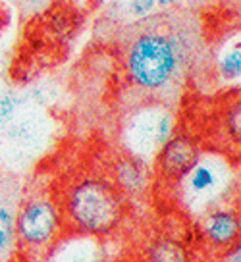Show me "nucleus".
I'll use <instances>...</instances> for the list:
<instances>
[{"label":"nucleus","instance_id":"obj_1","mask_svg":"<svg viewBox=\"0 0 241 262\" xmlns=\"http://www.w3.org/2000/svg\"><path fill=\"white\" fill-rule=\"evenodd\" d=\"M147 24L137 33L127 49V74L132 81L145 91H160L172 83L187 56L189 35L172 25Z\"/></svg>","mask_w":241,"mask_h":262},{"label":"nucleus","instance_id":"obj_2","mask_svg":"<svg viewBox=\"0 0 241 262\" xmlns=\"http://www.w3.org/2000/svg\"><path fill=\"white\" fill-rule=\"evenodd\" d=\"M66 214L79 231L106 235L124 218V199L110 181L85 178L68 191Z\"/></svg>","mask_w":241,"mask_h":262},{"label":"nucleus","instance_id":"obj_3","mask_svg":"<svg viewBox=\"0 0 241 262\" xmlns=\"http://www.w3.org/2000/svg\"><path fill=\"white\" fill-rule=\"evenodd\" d=\"M60 226V214L52 199L47 195H35L24 205L17 216V235L25 245L39 249L49 245Z\"/></svg>","mask_w":241,"mask_h":262},{"label":"nucleus","instance_id":"obj_4","mask_svg":"<svg viewBox=\"0 0 241 262\" xmlns=\"http://www.w3.org/2000/svg\"><path fill=\"white\" fill-rule=\"evenodd\" d=\"M201 148L189 135H176L158 148L157 172L168 183H182L195 162L199 160Z\"/></svg>","mask_w":241,"mask_h":262},{"label":"nucleus","instance_id":"obj_5","mask_svg":"<svg viewBox=\"0 0 241 262\" xmlns=\"http://www.w3.org/2000/svg\"><path fill=\"white\" fill-rule=\"evenodd\" d=\"M182 181H185V199L191 205H203L205 201L216 196L222 189L226 181V168L216 158L199 156V160Z\"/></svg>","mask_w":241,"mask_h":262},{"label":"nucleus","instance_id":"obj_6","mask_svg":"<svg viewBox=\"0 0 241 262\" xmlns=\"http://www.w3.org/2000/svg\"><path fill=\"white\" fill-rule=\"evenodd\" d=\"M201 233L214 249H230L239 237V216L235 210H210L201 222Z\"/></svg>","mask_w":241,"mask_h":262},{"label":"nucleus","instance_id":"obj_7","mask_svg":"<svg viewBox=\"0 0 241 262\" xmlns=\"http://www.w3.org/2000/svg\"><path fill=\"white\" fill-rule=\"evenodd\" d=\"M187 249L172 237L157 239L152 245L147 249L143 262H187Z\"/></svg>","mask_w":241,"mask_h":262},{"label":"nucleus","instance_id":"obj_8","mask_svg":"<svg viewBox=\"0 0 241 262\" xmlns=\"http://www.w3.org/2000/svg\"><path fill=\"white\" fill-rule=\"evenodd\" d=\"M16 237V216L12 208L0 205V253H6Z\"/></svg>","mask_w":241,"mask_h":262},{"label":"nucleus","instance_id":"obj_9","mask_svg":"<svg viewBox=\"0 0 241 262\" xmlns=\"http://www.w3.org/2000/svg\"><path fill=\"white\" fill-rule=\"evenodd\" d=\"M118 180L122 181V185L127 189H135L143 185V172L139 170V166L133 162H124L120 164L118 170Z\"/></svg>","mask_w":241,"mask_h":262},{"label":"nucleus","instance_id":"obj_10","mask_svg":"<svg viewBox=\"0 0 241 262\" xmlns=\"http://www.w3.org/2000/svg\"><path fill=\"white\" fill-rule=\"evenodd\" d=\"M220 70H222L224 77H228V79L239 77L241 60H239V47H237V45H235V50H232L228 56L222 58V62H220Z\"/></svg>","mask_w":241,"mask_h":262},{"label":"nucleus","instance_id":"obj_11","mask_svg":"<svg viewBox=\"0 0 241 262\" xmlns=\"http://www.w3.org/2000/svg\"><path fill=\"white\" fill-rule=\"evenodd\" d=\"M17 102H19L17 97L12 95V93H8V95H4V97L0 98V127H4L12 120V116H14L17 108Z\"/></svg>","mask_w":241,"mask_h":262},{"label":"nucleus","instance_id":"obj_12","mask_svg":"<svg viewBox=\"0 0 241 262\" xmlns=\"http://www.w3.org/2000/svg\"><path fill=\"white\" fill-rule=\"evenodd\" d=\"M155 0H132V12L137 16H145L155 8Z\"/></svg>","mask_w":241,"mask_h":262},{"label":"nucleus","instance_id":"obj_13","mask_svg":"<svg viewBox=\"0 0 241 262\" xmlns=\"http://www.w3.org/2000/svg\"><path fill=\"white\" fill-rule=\"evenodd\" d=\"M27 2H29V4H35V6H39V4H45L47 0H27Z\"/></svg>","mask_w":241,"mask_h":262},{"label":"nucleus","instance_id":"obj_14","mask_svg":"<svg viewBox=\"0 0 241 262\" xmlns=\"http://www.w3.org/2000/svg\"><path fill=\"white\" fill-rule=\"evenodd\" d=\"M91 262H102V260H99V258H97V260H91Z\"/></svg>","mask_w":241,"mask_h":262}]
</instances>
